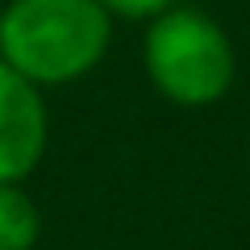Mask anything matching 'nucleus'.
<instances>
[{"instance_id":"20e7f679","label":"nucleus","mask_w":250,"mask_h":250,"mask_svg":"<svg viewBox=\"0 0 250 250\" xmlns=\"http://www.w3.org/2000/svg\"><path fill=\"white\" fill-rule=\"evenodd\" d=\"M42 238V213L21 184H0V250H34Z\"/></svg>"},{"instance_id":"f03ea898","label":"nucleus","mask_w":250,"mask_h":250,"mask_svg":"<svg viewBox=\"0 0 250 250\" xmlns=\"http://www.w3.org/2000/svg\"><path fill=\"white\" fill-rule=\"evenodd\" d=\"M142 67L150 75L154 92L171 104L205 108L217 104L233 88L238 54L221 21L192 4H171L159 17L146 21L142 38Z\"/></svg>"},{"instance_id":"39448f33","label":"nucleus","mask_w":250,"mask_h":250,"mask_svg":"<svg viewBox=\"0 0 250 250\" xmlns=\"http://www.w3.org/2000/svg\"><path fill=\"white\" fill-rule=\"evenodd\" d=\"M113 17H125V21H150L159 17L163 9H171L175 0H100Z\"/></svg>"},{"instance_id":"f257e3e1","label":"nucleus","mask_w":250,"mask_h":250,"mask_svg":"<svg viewBox=\"0 0 250 250\" xmlns=\"http://www.w3.org/2000/svg\"><path fill=\"white\" fill-rule=\"evenodd\" d=\"M113 46V13L100 0H9L0 9V59L38 88L96 71Z\"/></svg>"},{"instance_id":"7ed1b4c3","label":"nucleus","mask_w":250,"mask_h":250,"mask_svg":"<svg viewBox=\"0 0 250 250\" xmlns=\"http://www.w3.org/2000/svg\"><path fill=\"white\" fill-rule=\"evenodd\" d=\"M50 142L42 88L0 59V184H25Z\"/></svg>"}]
</instances>
